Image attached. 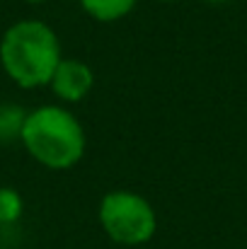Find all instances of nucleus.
<instances>
[{
    "label": "nucleus",
    "instance_id": "f257e3e1",
    "mask_svg": "<svg viewBox=\"0 0 247 249\" xmlns=\"http://www.w3.org/2000/svg\"><path fill=\"white\" fill-rule=\"evenodd\" d=\"M61 58L58 34L39 19H19L0 39V66L12 83L24 89L51 83Z\"/></svg>",
    "mask_w": 247,
    "mask_h": 249
},
{
    "label": "nucleus",
    "instance_id": "f03ea898",
    "mask_svg": "<svg viewBox=\"0 0 247 249\" xmlns=\"http://www.w3.org/2000/svg\"><path fill=\"white\" fill-rule=\"evenodd\" d=\"M19 141L39 165L49 169H71L78 165L87 143L80 121L58 104H46L24 114Z\"/></svg>",
    "mask_w": 247,
    "mask_h": 249
},
{
    "label": "nucleus",
    "instance_id": "7ed1b4c3",
    "mask_svg": "<svg viewBox=\"0 0 247 249\" xmlns=\"http://www.w3.org/2000/svg\"><path fill=\"white\" fill-rule=\"evenodd\" d=\"M99 225L107 237L124 247H138L153 240L158 215L148 198L136 191H109L99 203Z\"/></svg>",
    "mask_w": 247,
    "mask_h": 249
},
{
    "label": "nucleus",
    "instance_id": "20e7f679",
    "mask_svg": "<svg viewBox=\"0 0 247 249\" xmlns=\"http://www.w3.org/2000/svg\"><path fill=\"white\" fill-rule=\"evenodd\" d=\"M92 85H95V73L85 61L61 58L58 68L51 75L49 87L54 89V94L58 99H63L68 104H76V102H82L90 94Z\"/></svg>",
    "mask_w": 247,
    "mask_h": 249
},
{
    "label": "nucleus",
    "instance_id": "39448f33",
    "mask_svg": "<svg viewBox=\"0 0 247 249\" xmlns=\"http://www.w3.org/2000/svg\"><path fill=\"white\" fill-rule=\"evenodd\" d=\"M82 10L97 22H116L126 17L138 0H80Z\"/></svg>",
    "mask_w": 247,
    "mask_h": 249
},
{
    "label": "nucleus",
    "instance_id": "423d86ee",
    "mask_svg": "<svg viewBox=\"0 0 247 249\" xmlns=\"http://www.w3.org/2000/svg\"><path fill=\"white\" fill-rule=\"evenodd\" d=\"M22 196L10 186H0V225H12L22 218Z\"/></svg>",
    "mask_w": 247,
    "mask_h": 249
},
{
    "label": "nucleus",
    "instance_id": "0eeeda50",
    "mask_svg": "<svg viewBox=\"0 0 247 249\" xmlns=\"http://www.w3.org/2000/svg\"><path fill=\"white\" fill-rule=\"evenodd\" d=\"M22 121H24V114L22 111H17L12 107H0V138L19 136Z\"/></svg>",
    "mask_w": 247,
    "mask_h": 249
},
{
    "label": "nucleus",
    "instance_id": "6e6552de",
    "mask_svg": "<svg viewBox=\"0 0 247 249\" xmlns=\"http://www.w3.org/2000/svg\"><path fill=\"white\" fill-rule=\"evenodd\" d=\"M206 2H228V0H206Z\"/></svg>",
    "mask_w": 247,
    "mask_h": 249
},
{
    "label": "nucleus",
    "instance_id": "1a4fd4ad",
    "mask_svg": "<svg viewBox=\"0 0 247 249\" xmlns=\"http://www.w3.org/2000/svg\"><path fill=\"white\" fill-rule=\"evenodd\" d=\"M27 2H46V0H27Z\"/></svg>",
    "mask_w": 247,
    "mask_h": 249
},
{
    "label": "nucleus",
    "instance_id": "9d476101",
    "mask_svg": "<svg viewBox=\"0 0 247 249\" xmlns=\"http://www.w3.org/2000/svg\"><path fill=\"white\" fill-rule=\"evenodd\" d=\"M163 2H174V0H163Z\"/></svg>",
    "mask_w": 247,
    "mask_h": 249
}]
</instances>
